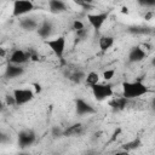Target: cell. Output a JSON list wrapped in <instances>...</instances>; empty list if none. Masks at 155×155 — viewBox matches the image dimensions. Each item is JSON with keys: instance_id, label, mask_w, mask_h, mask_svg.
<instances>
[{"instance_id": "20", "label": "cell", "mask_w": 155, "mask_h": 155, "mask_svg": "<svg viewBox=\"0 0 155 155\" xmlns=\"http://www.w3.org/2000/svg\"><path fill=\"white\" fill-rule=\"evenodd\" d=\"M128 31L130 33H133V34H150L151 33V28H148V27H142V25H133V27H130L128 28Z\"/></svg>"}, {"instance_id": "18", "label": "cell", "mask_w": 155, "mask_h": 155, "mask_svg": "<svg viewBox=\"0 0 155 155\" xmlns=\"http://www.w3.org/2000/svg\"><path fill=\"white\" fill-rule=\"evenodd\" d=\"M85 82L91 87V86H93V85H96L97 82H99V75H98V73H96V71H90L86 76H85Z\"/></svg>"}, {"instance_id": "12", "label": "cell", "mask_w": 155, "mask_h": 155, "mask_svg": "<svg viewBox=\"0 0 155 155\" xmlns=\"http://www.w3.org/2000/svg\"><path fill=\"white\" fill-rule=\"evenodd\" d=\"M36 31H38L39 36H41L42 39L50 38L51 34H52V31H53V24H52V22H50V21H47V19L42 21L41 24L38 25Z\"/></svg>"}, {"instance_id": "7", "label": "cell", "mask_w": 155, "mask_h": 155, "mask_svg": "<svg viewBox=\"0 0 155 155\" xmlns=\"http://www.w3.org/2000/svg\"><path fill=\"white\" fill-rule=\"evenodd\" d=\"M109 12H99V13H90L87 15V21L94 30H99L104 22L108 19Z\"/></svg>"}, {"instance_id": "6", "label": "cell", "mask_w": 155, "mask_h": 155, "mask_svg": "<svg viewBox=\"0 0 155 155\" xmlns=\"http://www.w3.org/2000/svg\"><path fill=\"white\" fill-rule=\"evenodd\" d=\"M36 140V134L33 130H23L18 133V145L22 149L31 147Z\"/></svg>"}, {"instance_id": "27", "label": "cell", "mask_w": 155, "mask_h": 155, "mask_svg": "<svg viewBox=\"0 0 155 155\" xmlns=\"http://www.w3.org/2000/svg\"><path fill=\"white\" fill-rule=\"evenodd\" d=\"M75 4H78L79 6H81L82 8H88V7H91V4H87V2H85V1H82V0H73Z\"/></svg>"}, {"instance_id": "22", "label": "cell", "mask_w": 155, "mask_h": 155, "mask_svg": "<svg viewBox=\"0 0 155 155\" xmlns=\"http://www.w3.org/2000/svg\"><path fill=\"white\" fill-rule=\"evenodd\" d=\"M114 75H115V70L114 69H108V70H105L103 73V79L105 81H109V80H111L114 78Z\"/></svg>"}, {"instance_id": "2", "label": "cell", "mask_w": 155, "mask_h": 155, "mask_svg": "<svg viewBox=\"0 0 155 155\" xmlns=\"http://www.w3.org/2000/svg\"><path fill=\"white\" fill-rule=\"evenodd\" d=\"M92 88V94L93 97L98 101V102H102L104 99H108L113 96L114 91H113V86L110 84H101V82H97L96 85L91 86Z\"/></svg>"}, {"instance_id": "5", "label": "cell", "mask_w": 155, "mask_h": 155, "mask_svg": "<svg viewBox=\"0 0 155 155\" xmlns=\"http://www.w3.org/2000/svg\"><path fill=\"white\" fill-rule=\"evenodd\" d=\"M13 97L16 101V105H23L30 101H33L35 93L30 88H16L13 91Z\"/></svg>"}, {"instance_id": "30", "label": "cell", "mask_w": 155, "mask_h": 155, "mask_svg": "<svg viewBox=\"0 0 155 155\" xmlns=\"http://www.w3.org/2000/svg\"><path fill=\"white\" fill-rule=\"evenodd\" d=\"M82 1H85V2H87V4H92L93 0H82Z\"/></svg>"}, {"instance_id": "1", "label": "cell", "mask_w": 155, "mask_h": 155, "mask_svg": "<svg viewBox=\"0 0 155 155\" xmlns=\"http://www.w3.org/2000/svg\"><path fill=\"white\" fill-rule=\"evenodd\" d=\"M148 91H149V88L140 80L125 81L122 84V96L126 99H132V98L142 97V96L147 94Z\"/></svg>"}, {"instance_id": "19", "label": "cell", "mask_w": 155, "mask_h": 155, "mask_svg": "<svg viewBox=\"0 0 155 155\" xmlns=\"http://www.w3.org/2000/svg\"><path fill=\"white\" fill-rule=\"evenodd\" d=\"M140 145H142L140 139H139V138H136V139H133V140H131V142L125 143V144L122 145V149H124L125 151H131V150H134V149L139 148Z\"/></svg>"}, {"instance_id": "25", "label": "cell", "mask_w": 155, "mask_h": 155, "mask_svg": "<svg viewBox=\"0 0 155 155\" xmlns=\"http://www.w3.org/2000/svg\"><path fill=\"white\" fill-rule=\"evenodd\" d=\"M85 28V25H84V23L81 22V21H78V19H75L74 22H73V29L75 30V31H78V30H81V29H84Z\"/></svg>"}, {"instance_id": "26", "label": "cell", "mask_w": 155, "mask_h": 155, "mask_svg": "<svg viewBox=\"0 0 155 155\" xmlns=\"http://www.w3.org/2000/svg\"><path fill=\"white\" fill-rule=\"evenodd\" d=\"M52 136L53 137H62L63 136V130L59 128V127H57V126H54L52 128Z\"/></svg>"}, {"instance_id": "9", "label": "cell", "mask_w": 155, "mask_h": 155, "mask_svg": "<svg viewBox=\"0 0 155 155\" xmlns=\"http://www.w3.org/2000/svg\"><path fill=\"white\" fill-rule=\"evenodd\" d=\"M28 61H29V54H28V52H25L23 50H15V51H12V53L10 54V58H8L10 63L18 64V65H22V64L27 63Z\"/></svg>"}, {"instance_id": "14", "label": "cell", "mask_w": 155, "mask_h": 155, "mask_svg": "<svg viewBox=\"0 0 155 155\" xmlns=\"http://www.w3.org/2000/svg\"><path fill=\"white\" fill-rule=\"evenodd\" d=\"M84 131V126L80 122L73 124L70 126H68L65 130H63V136L64 137H74V136H79Z\"/></svg>"}, {"instance_id": "17", "label": "cell", "mask_w": 155, "mask_h": 155, "mask_svg": "<svg viewBox=\"0 0 155 155\" xmlns=\"http://www.w3.org/2000/svg\"><path fill=\"white\" fill-rule=\"evenodd\" d=\"M126 104H127V99L122 96V97H120V98H114V99H111L110 102H109V105L114 109V110H122L125 107H126Z\"/></svg>"}, {"instance_id": "13", "label": "cell", "mask_w": 155, "mask_h": 155, "mask_svg": "<svg viewBox=\"0 0 155 155\" xmlns=\"http://www.w3.org/2000/svg\"><path fill=\"white\" fill-rule=\"evenodd\" d=\"M38 25H39V23H38L36 19L33 18V17H23V18H21V21H19V27H21L23 30H25V31L36 30V29H38Z\"/></svg>"}, {"instance_id": "10", "label": "cell", "mask_w": 155, "mask_h": 155, "mask_svg": "<svg viewBox=\"0 0 155 155\" xmlns=\"http://www.w3.org/2000/svg\"><path fill=\"white\" fill-rule=\"evenodd\" d=\"M24 74V68L22 65H18V64H13V63H8L5 68V78L7 79H16L21 75Z\"/></svg>"}, {"instance_id": "28", "label": "cell", "mask_w": 155, "mask_h": 155, "mask_svg": "<svg viewBox=\"0 0 155 155\" xmlns=\"http://www.w3.org/2000/svg\"><path fill=\"white\" fill-rule=\"evenodd\" d=\"M6 142H8V137L5 133L0 132V143H6Z\"/></svg>"}, {"instance_id": "3", "label": "cell", "mask_w": 155, "mask_h": 155, "mask_svg": "<svg viewBox=\"0 0 155 155\" xmlns=\"http://www.w3.org/2000/svg\"><path fill=\"white\" fill-rule=\"evenodd\" d=\"M34 2L31 0H15L12 5V16L22 17L34 10Z\"/></svg>"}, {"instance_id": "29", "label": "cell", "mask_w": 155, "mask_h": 155, "mask_svg": "<svg viewBox=\"0 0 155 155\" xmlns=\"http://www.w3.org/2000/svg\"><path fill=\"white\" fill-rule=\"evenodd\" d=\"M128 12V8L127 7H122V13H127Z\"/></svg>"}, {"instance_id": "21", "label": "cell", "mask_w": 155, "mask_h": 155, "mask_svg": "<svg viewBox=\"0 0 155 155\" xmlns=\"http://www.w3.org/2000/svg\"><path fill=\"white\" fill-rule=\"evenodd\" d=\"M85 76H86V75H85L82 71L76 70V71H74L73 74H70V75H69V79H70L71 81H74V82L79 84V82H81V81H84V80H85Z\"/></svg>"}, {"instance_id": "23", "label": "cell", "mask_w": 155, "mask_h": 155, "mask_svg": "<svg viewBox=\"0 0 155 155\" xmlns=\"http://www.w3.org/2000/svg\"><path fill=\"white\" fill-rule=\"evenodd\" d=\"M137 2L144 7H154L155 6V0H137Z\"/></svg>"}, {"instance_id": "4", "label": "cell", "mask_w": 155, "mask_h": 155, "mask_svg": "<svg viewBox=\"0 0 155 155\" xmlns=\"http://www.w3.org/2000/svg\"><path fill=\"white\" fill-rule=\"evenodd\" d=\"M65 38L64 36H57L54 39L46 40V45L50 47V50L54 53L56 57L59 59H63V54L65 51Z\"/></svg>"}, {"instance_id": "24", "label": "cell", "mask_w": 155, "mask_h": 155, "mask_svg": "<svg viewBox=\"0 0 155 155\" xmlns=\"http://www.w3.org/2000/svg\"><path fill=\"white\" fill-rule=\"evenodd\" d=\"M5 103L7 107H12V105H16V101H15V97L13 94H7L5 97Z\"/></svg>"}, {"instance_id": "15", "label": "cell", "mask_w": 155, "mask_h": 155, "mask_svg": "<svg viewBox=\"0 0 155 155\" xmlns=\"http://www.w3.org/2000/svg\"><path fill=\"white\" fill-rule=\"evenodd\" d=\"M48 8L52 13H62V12L67 11V5L62 0H50Z\"/></svg>"}, {"instance_id": "8", "label": "cell", "mask_w": 155, "mask_h": 155, "mask_svg": "<svg viewBox=\"0 0 155 155\" xmlns=\"http://www.w3.org/2000/svg\"><path fill=\"white\" fill-rule=\"evenodd\" d=\"M75 110L78 115H91L96 113V109L85 99L82 98H76L75 99Z\"/></svg>"}, {"instance_id": "16", "label": "cell", "mask_w": 155, "mask_h": 155, "mask_svg": "<svg viewBox=\"0 0 155 155\" xmlns=\"http://www.w3.org/2000/svg\"><path fill=\"white\" fill-rule=\"evenodd\" d=\"M98 45H99V48L102 52H107L114 45V38L110 35H103L99 38Z\"/></svg>"}, {"instance_id": "11", "label": "cell", "mask_w": 155, "mask_h": 155, "mask_svg": "<svg viewBox=\"0 0 155 155\" xmlns=\"http://www.w3.org/2000/svg\"><path fill=\"white\" fill-rule=\"evenodd\" d=\"M147 57V52L140 46H134L128 52V62L130 63H138L142 62Z\"/></svg>"}]
</instances>
